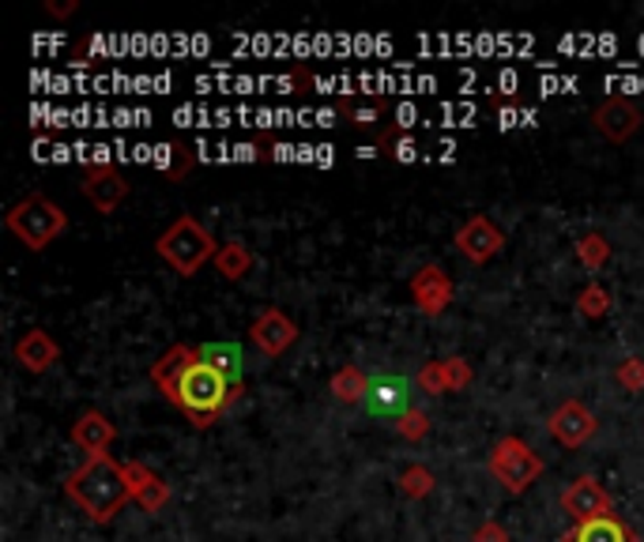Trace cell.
<instances>
[{
    "label": "cell",
    "mask_w": 644,
    "mask_h": 542,
    "mask_svg": "<svg viewBox=\"0 0 644 542\" xmlns=\"http://www.w3.org/2000/svg\"><path fill=\"white\" fill-rule=\"evenodd\" d=\"M241 392H246L241 385H230L227 377H219V373L208 369L204 362H196V366L181 377V385H177L174 407H181L185 415H189V423L204 429V426L219 423V415L235 404Z\"/></svg>",
    "instance_id": "7a4b0ae2"
},
{
    "label": "cell",
    "mask_w": 644,
    "mask_h": 542,
    "mask_svg": "<svg viewBox=\"0 0 644 542\" xmlns=\"http://www.w3.org/2000/svg\"><path fill=\"white\" fill-rule=\"evenodd\" d=\"M490 475L506 486L509 493H528L536 479L543 475V460L524 437H501L490 448Z\"/></svg>",
    "instance_id": "5b68a950"
},
{
    "label": "cell",
    "mask_w": 644,
    "mask_h": 542,
    "mask_svg": "<svg viewBox=\"0 0 644 542\" xmlns=\"http://www.w3.org/2000/svg\"><path fill=\"white\" fill-rule=\"evenodd\" d=\"M562 542H637V535L619 517H600V520L577 523V531H569Z\"/></svg>",
    "instance_id": "e0dca14e"
},
{
    "label": "cell",
    "mask_w": 644,
    "mask_h": 542,
    "mask_svg": "<svg viewBox=\"0 0 644 542\" xmlns=\"http://www.w3.org/2000/svg\"><path fill=\"white\" fill-rule=\"evenodd\" d=\"M58 358H61V347L53 343V335L42 329H31L20 343H15V362L31 373H45Z\"/></svg>",
    "instance_id": "5bb4252c"
},
{
    "label": "cell",
    "mask_w": 644,
    "mask_h": 542,
    "mask_svg": "<svg viewBox=\"0 0 644 542\" xmlns=\"http://www.w3.org/2000/svg\"><path fill=\"white\" fill-rule=\"evenodd\" d=\"M396 429H399V437H407V441H418V437L429 434V415L426 410H407V415L396 423Z\"/></svg>",
    "instance_id": "d4e9b609"
},
{
    "label": "cell",
    "mask_w": 644,
    "mask_h": 542,
    "mask_svg": "<svg viewBox=\"0 0 644 542\" xmlns=\"http://www.w3.org/2000/svg\"><path fill=\"white\" fill-rule=\"evenodd\" d=\"M619 385L622 388H630V392H641L644 388V358H625L622 366H619Z\"/></svg>",
    "instance_id": "4316f807"
},
{
    "label": "cell",
    "mask_w": 644,
    "mask_h": 542,
    "mask_svg": "<svg viewBox=\"0 0 644 542\" xmlns=\"http://www.w3.org/2000/svg\"><path fill=\"white\" fill-rule=\"evenodd\" d=\"M83 196H87L95 211L114 215L121 208V200L128 196V181L114 166H95V170L83 174Z\"/></svg>",
    "instance_id": "7c38bea8"
},
{
    "label": "cell",
    "mask_w": 644,
    "mask_h": 542,
    "mask_svg": "<svg viewBox=\"0 0 644 542\" xmlns=\"http://www.w3.org/2000/svg\"><path fill=\"white\" fill-rule=\"evenodd\" d=\"M456 249L471 260V264H490L501 249H506V233L487 215H471L460 230H456Z\"/></svg>",
    "instance_id": "ba28073f"
},
{
    "label": "cell",
    "mask_w": 644,
    "mask_h": 542,
    "mask_svg": "<svg viewBox=\"0 0 644 542\" xmlns=\"http://www.w3.org/2000/svg\"><path fill=\"white\" fill-rule=\"evenodd\" d=\"M110 437H114V426H110V418L98 415V410H87L76 423V429H72V441H76L87 456H98L102 448L110 445Z\"/></svg>",
    "instance_id": "d6986e66"
},
{
    "label": "cell",
    "mask_w": 644,
    "mask_h": 542,
    "mask_svg": "<svg viewBox=\"0 0 644 542\" xmlns=\"http://www.w3.org/2000/svg\"><path fill=\"white\" fill-rule=\"evenodd\" d=\"M196 362H200V354H196L193 347H174V351L163 354V362H155L152 377H155V385L166 392V399H170V404H174V396H177V385H181V377L196 366Z\"/></svg>",
    "instance_id": "9a60e30c"
},
{
    "label": "cell",
    "mask_w": 644,
    "mask_h": 542,
    "mask_svg": "<svg viewBox=\"0 0 644 542\" xmlns=\"http://www.w3.org/2000/svg\"><path fill=\"white\" fill-rule=\"evenodd\" d=\"M423 388L429 392V396H442V392H449V385H445V369L442 362H434L429 369H423Z\"/></svg>",
    "instance_id": "f1b7e54d"
},
{
    "label": "cell",
    "mask_w": 644,
    "mask_h": 542,
    "mask_svg": "<svg viewBox=\"0 0 644 542\" xmlns=\"http://www.w3.org/2000/svg\"><path fill=\"white\" fill-rule=\"evenodd\" d=\"M196 354H200L204 366L215 369L219 377H227L230 385H241V373H246V354H241L238 343H200Z\"/></svg>",
    "instance_id": "2e32d148"
},
{
    "label": "cell",
    "mask_w": 644,
    "mask_h": 542,
    "mask_svg": "<svg viewBox=\"0 0 644 542\" xmlns=\"http://www.w3.org/2000/svg\"><path fill=\"white\" fill-rule=\"evenodd\" d=\"M577 257H581L584 268L595 271V268L606 264V257H611V246H606L603 233H584V238L577 241Z\"/></svg>",
    "instance_id": "7402d4cb"
},
{
    "label": "cell",
    "mask_w": 644,
    "mask_h": 542,
    "mask_svg": "<svg viewBox=\"0 0 644 542\" xmlns=\"http://www.w3.org/2000/svg\"><path fill=\"white\" fill-rule=\"evenodd\" d=\"M595 128L606 136V139H614V144H625L633 133L641 128V110L633 106L630 98H622V95H614V98H606L595 106Z\"/></svg>",
    "instance_id": "4fadbf2b"
},
{
    "label": "cell",
    "mask_w": 644,
    "mask_h": 542,
    "mask_svg": "<svg viewBox=\"0 0 644 542\" xmlns=\"http://www.w3.org/2000/svg\"><path fill=\"white\" fill-rule=\"evenodd\" d=\"M385 110V102H370V106H351V102H343V114L351 117V125H373V117Z\"/></svg>",
    "instance_id": "83f0119b"
},
{
    "label": "cell",
    "mask_w": 644,
    "mask_h": 542,
    "mask_svg": "<svg viewBox=\"0 0 644 542\" xmlns=\"http://www.w3.org/2000/svg\"><path fill=\"white\" fill-rule=\"evenodd\" d=\"M329 388H332V396L340 399V404H362V399H366V388H370V377L359 366H343L332 377Z\"/></svg>",
    "instance_id": "ffe728a7"
},
{
    "label": "cell",
    "mask_w": 644,
    "mask_h": 542,
    "mask_svg": "<svg viewBox=\"0 0 644 542\" xmlns=\"http://www.w3.org/2000/svg\"><path fill=\"white\" fill-rule=\"evenodd\" d=\"M215 268L222 271V279H246L249 268H253V252L241 246V241H227V246L215 252Z\"/></svg>",
    "instance_id": "44dd1931"
},
{
    "label": "cell",
    "mask_w": 644,
    "mask_h": 542,
    "mask_svg": "<svg viewBox=\"0 0 644 542\" xmlns=\"http://www.w3.org/2000/svg\"><path fill=\"white\" fill-rule=\"evenodd\" d=\"M8 230H12L27 249H45L50 241H58L61 233L69 230V215H64L50 196L34 192L8 211Z\"/></svg>",
    "instance_id": "277c9868"
},
{
    "label": "cell",
    "mask_w": 644,
    "mask_h": 542,
    "mask_svg": "<svg viewBox=\"0 0 644 542\" xmlns=\"http://www.w3.org/2000/svg\"><path fill=\"white\" fill-rule=\"evenodd\" d=\"M475 542H509V535H506V528H501V523L487 520L479 531H475Z\"/></svg>",
    "instance_id": "f546056e"
},
{
    "label": "cell",
    "mask_w": 644,
    "mask_h": 542,
    "mask_svg": "<svg viewBox=\"0 0 644 542\" xmlns=\"http://www.w3.org/2000/svg\"><path fill=\"white\" fill-rule=\"evenodd\" d=\"M577 310H581L584 316H592V321H595V316H603L606 310H611V294H606L600 283L584 286L581 298H577Z\"/></svg>",
    "instance_id": "cb8c5ba5"
},
{
    "label": "cell",
    "mask_w": 644,
    "mask_h": 542,
    "mask_svg": "<svg viewBox=\"0 0 644 542\" xmlns=\"http://www.w3.org/2000/svg\"><path fill=\"white\" fill-rule=\"evenodd\" d=\"M550 434L558 437V445L565 448H584L595 437V415L581 399H565L562 407H554L550 415Z\"/></svg>",
    "instance_id": "8fae6325"
},
{
    "label": "cell",
    "mask_w": 644,
    "mask_h": 542,
    "mask_svg": "<svg viewBox=\"0 0 644 542\" xmlns=\"http://www.w3.org/2000/svg\"><path fill=\"white\" fill-rule=\"evenodd\" d=\"M442 369H445V385H449V392H460L471 385V369L464 358H445Z\"/></svg>",
    "instance_id": "484cf974"
},
{
    "label": "cell",
    "mask_w": 644,
    "mask_h": 542,
    "mask_svg": "<svg viewBox=\"0 0 644 542\" xmlns=\"http://www.w3.org/2000/svg\"><path fill=\"white\" fill-rule=\"evenodd\" d=\"M562 512L573 523H588V520H600V517H614V501L600 479L581 475L573 486H565L562 490Z\"/></svg>",
    "instance_id": "8992f818"
},
{
    "label": "cell",
    "mask_w": 644,
    "mask_h": 542,
    "mask_svg": "<svg viewBox=\"0 0 644 542\" xmlns=\"http://www.w3.org/2000/svg\"><path fill=\"white\" fill-rule=\"evenodd\" d=\"M249 340L257 343L260 354H268V358H279V354H287V351L294 347L298 324L283 310H264L253 321V329H249Z\"/></svg>",
    "instance_id": "30bf717a"
},
{
    "label": "cell",
    "mask_w": 644,
    "mask_h": 542,
    "mask_svg": "<svg viewBox=\"0 0 644 542\" xmlns=\"http://www.w3.org/2000/svg\"><path fill=\"white\" fill-rule=\"evenodd\" d=\"M125 475H128V486H133V498L144 504L147 512H158L166 504V486L158 475H152L147 467H139V463H125Z\"/></svg>",
    "instance_id": "ac0fdd59"
},
{
    "label": "cell",
    "mask_w": 644,
    "mask_h": 542,
    "mask_svg": "<svg viewBox=\"0 0 644 542\" xmlns=\"http://www.w3.org/2000/svg\"><path fill=\"white\" fill-rule=\"evenodd\" d=\"M411 298L426 316H442L453 305V279L437 264H423L411 275Z\"/></svg>",
    "instance_id": "9c48e42d"
},
{
    "label": "cell",
    "mask_w": 644,
    "mask_h": 542,
    "mask_svg": "<svg viewBox=\"0 0 644 542\" xmlns=\"http://www.w3.org/2000/svg\"><path fill=\"white\" fill-rule=\"evenodd\" d=\"M155 249H158V257H163L174 271H181V275H196V271H200L215 257V252H219L215 238L193 219V215L174 219L170 227L158 233Z\"/></svg>",
    "instance_id": "3957f363"
},
{
    "label": "cell",
    "mask_w": 644,
    "mask_h": 542,
    "mask_svg": "<svg viewBox=\"0 0 644 542\" xmlns=\"http://www.w3.org/2000/svg\"><path fill=\"white\" fill-rule=\"evenodd\" d=\"M434 486H437V479H434V471L429 467H407L404 475H399V490L407 493V498H426V493H434Z\"/></svg>",
    "instance_id": "603a6c76"
},
{
    "label": "cell",
    "mask_w": 644,
    "mask_h": 542,
    "mask_svg": "<svg viewBox=\"0 0 644 542\" xmlns=\"http://www.w3.org/2000/svg\"><path fill=\"white\" fill-rule=\"evenodd\" d=\"M362 404L377 418H404L411 404V381L404 373H373Z\"/></svg>",
    "instance_id": "52a82bcc"
},
{
    "label": "cell",
    "mask_w": 644,
    "mask_h": 542,
    "mask_svg": "<svg viewBox=\"0 0 644 542\" xmlns=\"http://www.w3.org/2000/svg\"><path fill=\"white\" fill-rule=\"evenodd\" d=\"M64 490H69V498L95 523H110L128 501H133V486H128L125 467L110 460L106 452L87 456L83 467H76V471L69 475V486H64Z\"/></svg>",
    "instance_id": "6da1fadb"
}]
</instances>
